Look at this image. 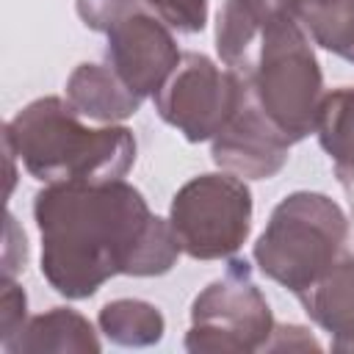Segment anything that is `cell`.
I'll use <instances>...</instances> for the list:
<instances>
[{
	"label": "cell",
	"instance_id": "cell-1",
	"mask_svg": "<svg viewBox=\"0 0 354 354\" xmlns=\"http://www.w3.org/2000/svg\"><path fill=\"white\" fill-rule=\"evenodd\" d=\"M41 277L66 299L94 296L111 277H160L180 257L169 218L124 180L50 183L33 199Z\"/></svg>",
	"mask_w": 354,
	"mask_h": 354
},
{
	"label": "cell",
	"instance_id": "cell-2",
	"mask_svg": "<svg viewBox=\"0 0 354 354\" xmlns=\"http://www.w3.org/2000/svg\"><path fill=\"white\" fill-rule=\"evenodd\" d=\"M313 39L285 0H224L216 50L249 88L257 108L290 141L315 133L324 75Z\"/></svg>",
	"mask_w": 354,
	"mask_h": 354
},
{
	"label": "cell",
	"instance_id": "cell-3",
	"mask_svg": "<svg viewBox=\"0 0 354 354\" xmlns=\"http://www.w3.org/2000/svg\"><path fill=\"white\" fill-rule=\"evenodd\" d=\"M3 136L25 171L41 183H108L122 180L136 163V136L122 124L88 127L61 97L28 102Z\"/></svg>",
	"mask_w": 354,
	"mask_h": 354
},
{
	"label": "cell",
	"instance_id": "cell-4",
	"mask_svg": "<svg viewBox=\"0 0 354 354\" xmlns=\"http://www.w3.org/2000/svg\"><path fill=\"white\" fill-rule=\"evenodd\" d=\"M348 235L343 207L318 191H293L274 210L252 257L293 296L307 290L337 257Z\"/></svg>",
	"mask_w": 354,
	"mask_h": 354
},
{
	"label": "cell",
	"instance_id": "cell-5",
	"mask_svg": "<svg viewBox=\"0 0 354 354\" xmlns=\"http://www.w3.org/2000/svg\"><path fill=\"white\" fill-rule=\"evenodd\" d=\"M271 307L257 288L246 260L232 257L191 304L185 351L191 354H252L274 335Z\"/></svg>",
	"mask_w": 354,
	"mask_h": 354
},
{
	"label": "cell",
	"instance_id": "cell-6",
	"mask_svg": "<svg viewBox=\"0 0 354 354\" xmlns=\"http://www.w3.org/2000/svg\"><path fill=\"white\" fill-rule=\"evenodd\" d=\"M169 224L188 257H232L252 232V191L230 171L199 174L174 194Z\"/></svg>",
	"mask_w": 354,
	"mask_h": 354
},
{
	"label": "cell",
	"instance_id": "cell-7",
	"mask_svg": "<svg viewBox=\"0 0 354 354\" xmlns=\"http://www.w3.org/2000/svg\"><path fill=\"white\" fill-rule=\"evenodd\" d=\"M246 83L202 53H183L174 72L158 88V116L191 144L210 141L238 111Z\"/></svg>",
	"mask_w": 354,
	"mask_h": 354
},
{
	"label": "cell",
	"instance_id": "cell-8",
	"mask_svg": "<svg viewBox=\"0 0 354 354\" xmlns=\"http://www.w3.org/2000/svg\"><path fill=\"white\" fill-rule=\"evenodd\" d=\"M105 36L108 64L138 97H155L183 58L171 28L147 6V0L119 17Z\"/></svg>",
	"mask_w": 354,
	"mask_h": 354
},
{
	"label": "cell",
	"instance_id": "cell-9",
	"mask_svg": "<svg viewBox=\"0 0 354 354\" xmlns=\"http://www.w3.org/2000/svg\"><path fill=\"white\" fill-rule=\"evenodd\" d=\"M213 163L221 171L246 180H268L282 171L288 163L290 141L268 122V116L257 108L249 88L230 116V122L210 138Z\"/></svg>",
	"mask_w": 354,
	"mask_h": 354
},
{
	"label": "cell",
	"instance_id": "cell-10",
	"mask_svg": "<svg viewBox=\"0 0 354 354\" xmlns=\"http://www.w3.org/2000/svg\"><path fill=\"white\" fill-rule=\"evenodd\" d=\"M296 299L304 313L332 335L335 351H354V254H340Z\"/></svg>",
	"mask_w": 354,
	"mask_h": 354
},
{
	"label": "cell",
	"instance_id": "cell-11",
	"mask_svg": "<svg viewBox=\"0 0 354 354\" xmlns=\"http://www.w3.org/2000/svg\"><path fill=\"white\" fill-rule=\"evenodd\" d=\"M66 100L83 119L113 124L130 119L144 97H138L111 64H80L66 77Z\"/></svg>",
	"mask_w": 354,
	"mask_h": 354
},
{
	"label": "cell",
	"instance_id": "cell-12",
	"mask_svg": "<svg viewBox=\"0 0 354 354\" xmlns=\"http://www.w3.org/2000/svg\"><path fill=\"white\" fill-rule=\"evenodd\" d=\"M0 348L6 354H97L102 346L88 318L69 307H53L33 315L22 332Z\"/></svg>",
	"mask_w": 354,
	"mask_h": 354
},
{
	"label": "cell",
	"instance_id": "cell-13",
	"mask_svg": "<svg viewBox=\"0 0 354 354\" xmlns=\"http://www.w3.org/2000/svg\"><path fill=\"white\" fill-rule=\"evenodd\" d=\"M313 44L354 64V0H285Z\"/></svg>",
	"mask_w": 354,
	"mask_h": 354
},
{
	"label": "cell",
	"instance_id": "cell-14",
	"mask_svg": "<svg viewBox=\"0 0 354 354\" xmlns=\"http://www.w3.org/2000/svg\"><path fill=\"white\" fill-rule=\"evenodd\" d=\"M315 133L337 177L346 185L354 183V86H340L321 97Z\"/></svg>",
	"mask_w": 354,
	"mask_h": 354
},
{
	"label": "cell",
	"instance_id": "cell-15",
	"mask_svg": "<svg viewBox=\"0 0 354 354\" xmlns=\"http://www.w3.org/2000/svg\"><path fill=\"white\" fill-rule=\"evenodd\" d=\"M100 332L124 348H147L160 343L166 332L163 313L141 299H113L97 315Z\"/></svg>",
	"mask_w": 354,
	"mask_h": 354
},
{
	"label": "cell",
	"instance_id": "cell-16",
	"mask_svg": "<svg viewBox=\"0 0 354 354\" xmlns=\"http://www.w3.org/2000/svg\"><path fill=\"white\" fill-rule=\"evenodd\" d=\"M147 6L180 33H199L207 22V0H147Z\"/></svg>",
	"mask_w": 354,
	"mask_h": 354
},
{
	"label": "cell",
	"instance_id": "cell-17",
	"mask_svg": "<svg viewBox=\"0 0 354 354\" xmlns=\"http://www.w3.org/2000/svg\"><path fill=\"white\" fill-rule=\"evenodd\" d=\"M0 288H3L0 290V346H6L28 324V318H25L28 299H25V290L14 279H3Z\"/></svg>",
	"mask_w": 354,
	"mask_h": 354
},
{
	"label": "cell",
	"instance_id": "cell-18",
	"mask_svg": "<svg viewBox=\"0 0 354 354\" xmlns=\"http://www.w3.org/2000/svg\"><path fill=\"white\" fill-rule=\"evenodd\" d=\"M141 3L144 0H75V8L86 28L105 33L119 17H124Z\"/></svg>",
	"mask_w": 354,
	"mask_h": 354
}]
</instances>
